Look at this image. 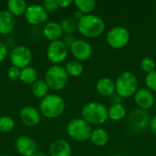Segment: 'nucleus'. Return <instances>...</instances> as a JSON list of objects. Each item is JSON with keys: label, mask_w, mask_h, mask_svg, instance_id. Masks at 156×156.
<instances>
[{"label": "nucleus", "mask_w": 156, "mask_h": 156, "mask_svg": "<svg viewBox=\"0 0 156 156\" xmlns=\"http://www.w3.org/2000/svg\"><path fill=\"white\" fill-rule=\"evenodd\" d=\"M15 121L12 117L8 115H4L0 117V132L3 133H11L15 128Z\"/></svg>", "instance_id": "cd10ccee"}, {"label": "nucleus", "mask_w": 156, "mask_h": 156, "mask_svg": "<svg viewBox=\"0 0 156 156\" xmlns=\"http://www.w3.org/2000/svg\"><path fill=\"white\" fill-rule=\"evenodd\" d=\"M45 81L50 90L59 91L67 86L69 82V75L64 67L53 65L47 69L45 73Z\"/></svg>", "instance_id": "39448f33"}, {"label": "nucleus", "mask_w": 156, "mask_h": 156, "mask_svg": "<svg viewBox=\"0 0 156 156\" xmlns=\"http://www.w3.org/2000/svg\"><path fill=\"white\" fill-rule=\"evenodd\" d=\"M32 156H48L46 153H43V152H37L36 154H34Z\"/></svg>", "instance_id": "58836bf2"}, {"label": "nucleus", "mask_w": 156, "mask_h": 156, "mask_svg": "<svg viewBox=\"0 0 156 156\" xmlns=\"http://www.w3.org/2000/svg\"><path fill=\"white\" fill-rule=\"evenodd\" d=\"M74 5L84 15H90L94 11L97 2L94 0H76L74 1Z\"/></svg>", "instance_id": "a878e982"}, {"label": "nucleus", "mask_w": 156, "mask_h": 156, "mask_svg": "<svg viewBox=\"0 0 156 156\" xmlns=\"http://www.w3.org/2000/svg\"><path fill=\"white\" fill-rule=\"evenodd\" d=\"M37 80V72L35 68L28 66L21 69L20 80L25 84H33Z\"/></svg>", "instance_id": "393cba45"}, {"label": "nucleus", "mask_w": 156, "mask_h": 156, "mask_svg": "<svg viewBox=\"0 0 156 156\" xmlns=\"http://www.w3.org/2000/svg\"><path fill=\"white\" fill-rule=\"evenodd\" d=\"M96 90L102 97L110 98L116 93L115 82L108 77H102L96 82Z\"/></svg>", "instance_id": "a211bd4d"}, {"label": "nucleus", "mask_w": 156, "mask_h": 156, "mask_svg": "<svg viewBox=\"0 0 156 156\" xmlns=\"http://www.w3.org/2000/svg\"><path fill=\"white\" fill-rule=\"evenodd\" d=\"M41 5L45 8V10L48 13L55 12L59 8L57 0H45L41 3Z\"/></svg>", "instance_id": "7c9ffc66"}, {"label": "nucleus", "mask_w": 156, "mask_h": 156, "mask_svg": "<svg viewBox=\"0 0 156 156\" xmlns=\"http://www.w3.org/2000/svg\"><path fill=\"white\" fill-rule=\"evenodd\" d=\"M57 2H58V7H61V8H67L74 3L71 0H57Z\"/></svg>", "instance_id": "c9c22d12"}, {"label": "nucleus", "mask_w": 156, "mask_h": 156, "mask_svg": "<svg viewBox=\"0 0 156 156\" xmlns=\"http://www.w3.org/2000/svg\"><path fill=\"white\" fill-rule=\"evenodd\" d=\"M92 127L82 118H76L69 122L67 125L68 135L75 141L85 142L90 140Z\"/></svg>", "instance_id": "423d86ee"}, {"label": "nucleus", "mask_w": 156, "mask_h": 156, "mask_svg": "<svg viewBox=\"0 0 156 156\" xmlns=\"http://www.w3.org/2000/svg\"><path fill=\"white\" fill-rule=\"evenodd\" d=\"M32 58L33 55L30 48L23 45L15 47L10 53V61L12 66H15L20 69L28 67L32 61Z\"/></svg>", "instance_id": "1a4fd4ad"}, {"label": "nucleus", "mask_w": 156, "mask_h": 156, "mask_svg": "<svg viewBox=\"0 0 156 156\" xmlns=\"http://www.w3.org/2000/svg\"><path fill=\"white\" fill-rule=\"evenodd\" d=\"M7 56V47L5 43L0 41V63L3 62Z\"/></svg>", "instance_id": "473e14b6"}, {"label": "nucleus", "mask_w": 156, "mask_h": 156, "mask_svg": "<svg viewBox=\"0 0 156 156\" xmlns=\"http://www.w3.org/2000/svg\"><path fill=\"white\" fill-rule=\"evenodd\" d=\"M26 21L32 26H39L46 24L48 19V13L41 5H28L24 15Z\"/></svg>", "instance_id": "9b49d317"}, {"label": "nucleus", "mask_w": 156, "mask_h": 156, "mask_svg": "<svg viewBox=\"0 0 156 156\" xmlns=\"http://www.w3.org/2000/svg\"><path fill=\"white\" fill-rule=\"evenodd\" d=\"M69 48L65 45L63 40H57L50 42L47 48V57L54 65H59L67 58L69 55Z\"/></svg>", "instance_id": "9d476101"}, {"label": "nucleus", "mask_w": 156, "mask_h": 156, "mask_svg": "<svg viewBox=\"0 0 156 156\" xmlns=\"http://www.w3.org/2000/svg\"><path fill=\"white\" fill-rule=\"evenodd\" d=\"M16 27V17L7 10L0 11V34L8 35Z\"/></svg>", "instance_id": "6ab92c4d"}, {"label": "nucleus", "mask_w": 156, "mask_h": 156, "mask_svg": "<svg viewBox=\"0 0 156 156\" xmlns=\"http://www.w3.org/2000/svg\"><path fill=\"white\" fill-rule=\"evenodd\" d=\"M20 74H21V69L15 66H11L7 70V78L11 81H16L20 80Z\"/></svg>", "instance_id": "2f4dec72"}, {"label": "nucleus", "mask_w": 156, "mask_h": 156, "mask_svg": "<svg viewBox=\"0 0 156 156\" xmlns=\"http://www.w3.org/2000/svg\"><path fill=\"white\" fill-rule=\"evenodd\" d=\"M43 35L48 40H49L50 42H53V41L60 40L63 35V30L58 22L49 21L44 25Z\"/></svg>", "instance_id": "f3484780"}, {"label": "nucleus", "mask_w": 156, "mask_h": 156, "mask_svg": "<svg viewBox=\"0 0 156 156\" xmlns=\"http://www.w3.org/2000/svg\"><path fill=\"white\" fill-rule=\"evenodd\" d=\"M114 156H123V155H121V154H117V155H114Z\"/></svg>", "instance_id": "a19ab883"}, {"label": "nucleus", "mask_w": 156, "mask_h": 156, "mask_svg": "<svg viewBox=\"0 0 156 156\" xmlns=\"http://www.w3.org/2000/svg\"><path fill=\"white\" fill-rule=\"evenodd\" d=\"M110 101H111L112 105H114V104H121L122 101V98L120 97L117 93H114L112 96L110 97Z\"/></svg>", "instance_id": "f704fd0d"}, {"label": "nucleus", "mask_w": 156, "mask_h": 156, "mask_svg": "<svg viewBox=\"0 0 156 156\" xmlns=\"http://www.w3.org/2000/svg\"><path fill=\"white\" fill-rule=\"evenodd\" d=\"M140 67L142 69L143 71H144L145 73H150L154 70H155L156 68V63L155 61L150 58V57H145L141 60V64Z\"/></svg>", "instance_id": "c85d7f7f"}, {"label": "nucleus", "mask_w": 156, "mask_h": 156, "mask_svg": "<svg viewBox=\"0 0 156 156\" xmlns=\"http://www.w3.org/2000/svg\"><path fill=\"white\" fill-rule=\"evenodd\" d=\"M48 86L45 80L37 79L32 85H31V91L35 98L42 100L48 94Z\"/></svg>", "instance_id": "4be33fe9"}, {"label": "nucleus", "mask_w": 156, "mask_h": 156, "mask_svg": "<svg viewBox=\"0 0 156 156\" xmlns=\"http://www.w3.org/2000/svg\"><path fill=\"white\" fill-rule=\"evenodd\" d=\"M109 139H110L109 133L103 128H97V129L92 130V133L90 138L91 143L94 145L99 146V147L105 146L108 144Z\"/></svg>", "instance_id": "aec40b11"}, {"label": "nucleus", "mask_w": 156, "mask_h": 156, "mask_svg": "<svg viewBox=\"0 0 156 156\" xmlns=\"http://www.w3.org/2000/svg\"><path fill=\"white\" fill-rule=\"evenodd\" d=\"M138 79L132 71H123L115 81L116 93L122 99L134 96L138 90Z\"/></svg>", "instance_id": "20e7f679"}, {"label": "nucleus", "mask_w": 156, "mask_h": 156, "mask_svg": "<svg viewBox=\"0 0 156 156\" xmlns=\"http://www.w3.org/2000/svg\"><path fill=\"white\" fill-rule=\"evenodd\" d=\"M76 40V38L74 37L73 34H67L65 36V37L63 38V42L65 43V45L69 48L71 47V45L74 43V41Z\"/></svg>", "instance_id": "72a5a7b5"}, {"label": "nucleus", "mask_w": 156, "mask_h": 156, "mask_svg": "<svg viewBox=\"0 0 156 156\" xmlns=\"http://www.w3.org/2000/svg\"><path fill=\"white\" fill-rule=\"evenodd\" d=\"M19 118L24 125L27 127H35L40 122L41 113L35 107L26 106L20 110Z\"/></svg>", "instance_id": "4468645a"}, {"label": "nucleus", "mask_w": 156, "mask_h": 156, "mask_svg": "<svg viewBox=\"0 0 156 156\" xmlns=\"http://www.w3.org/2000/svg\"><path fill=\"white\" fill-rule=\"evenodd\" d=\"M69 50L74 58L80 62L90 59L92 55V47L88 41L83 39H76Z\"/></svg>", "instance_id": "f8f14e48"}, {"label": "nucleus", "mask_w": 156, "mask_h": 156, "mask_svg": "<svg viewBox=\"0 0 156 156\" xmlns=\"http://www.w3.org/2000/svg\"><path fill=\"white\" fill-rule=\"evenodd\" d=\"M149 125H150V129H151L152 133L156 136V114L151 119Z\"/></svg>", "instance_id": "e433bc0d"}, {"label": "nucleus", "mask_w": 156, "mask_h": 156, "mask_svg": "<svg viewBox=\"0 0 156 156\" xmlns=\"http://www.w3.org/2000/svg\"><path fill=\"white\" fill-rule=\"evenodd\" d=\"M81 117L90 125H101L107 122L108 109L98 101H90L86 103L81 109Z\"/></svg>", "instance_id": "7ed1b4c3"}, {"label": "nucleus", "mask_w": 156, "mask_h": 156, "mask_svg": "<svg viewBox=\"0 0 156 156\" xmlns=\"http://www.w3.org/2000/svg\"><path fill=\"white\" fill-rule=\"evenodd\" d=\"M72 149L69 142L64 139H57L49 146L50 156H71Z\"/></svg>", "instance_id": "dca6fc26"}, {"label": "nucleus", "mask_w": 156, "mask_h": 156, "mask_svg": "<svg viewBox=\"0 0 156 156\" xmlns=\"http://www.w3.org/2000/svg\"><path fill=\"white\" fill-rule=\"evenodd\" d=\"M59 24L61 26L63 33L65 32L66 34H73L76 29H78V21L73 16L64 17Z\"/></svg>", "instance_id": "bb28decb"}, {"label": "nucleus", "mask_w": 156, "mask_h": 156, "mask_svg": "<svg viewBox=\"0 0 156 156\" xmlns=\"http://www.w3.org/2000/svg\"><path fill=\"white\" fill-rule=\"evenodd\" d=\"M131 35L129 30L122 26H117L109 30L106 36L108 45L115 49L126 47L130 41Z\"/></svg>", "instance_id": "6e6552de"}, {"label": "nucleus", "mask_w": 156, "mask_h": 156, "mask_svg": "<svg viewBox=\"0 0 156 156\" xmlns=\"http://www.w3.org/2000/svg\"><path fill=\"white\" fill-rule=\"evenodd\" d=\"M0 156H10V155H6V154H3V155H0Z\"/></svg>", "instance_id": "ea45409f"}, {"label": "nucleus", "mask_w": 156, "mask_h": 156, "mask_svg": "<svg viewBox=\"0 0 156 156\" xmlns=\"http://www.w3.org/2000/svg\"><path fill=\"white\" fill-rule=\"evenodd\" d=\"M16 152L22 156H32L37 152V143L27 135H20L15 141Z\"/></svg>", "instance_id": "ddd939ff"}, {"label": "nucleus", "mask_w": 156, "mask_h": 156, "mask_svg": "<svg viewBox=\"0 0 156 156\" xmlns=\"http://www.w3.org/2000/svg\"><path fill=\"white\" fill-rule=\"evenodd\" d=\"M85 15L83 14V13H81L80 11H79V10H77L75 13H74V16H73V17L77 20V21H79V20H80L83 16H84Z\"/></svg>", "instance_id": "4c0bfd02"}, {"label": "nucleus", "mask_w": 156, "mask_h": 156, "mask_svg": "<svg viewBox=\"0 0 156 156\" xmlns=\"http://www.w3.org/2000/svg\"><path fill=\"white\" fill-rule=\"evenodd\" d=\"M7 11L15 17L24 16L27 8V4L24 0H8L6 3Z\"/></svg>", "instance_id": "412c9836"}, {"label": "nucleus", "mask_w": 156, "mask_h": 156, "mask_svg": "<svg viewBox=\"0 0 156 156\" xmlns=\"http://www.w3.org/2000/svg\"><path fill=\"white\" fill-rule=\"evenodd\" d=\"M145 85L149 90L156 92V69L146 74L145 76Z\"/></svg>", "instance_id": "c756f323"}, {"label": "nucleus", "mask_w": 156, "mask_h": 156, "mask_svg": "<svg viewBox=\"0 0 156 156\" xmlns=\"http://www.w3.org/2000/svg\"><path fill=\"white\" fill-rule=\"evenodd\" d=\"M106 25L104 20L93 14L85 15L78 21V30L88 38H96L100 37L105 30Z\"/></svg>", "instance_id": "f257e3e1"}, {"label": "nucleus", "mask_w": 156, "mask_h": 156, "mask_svg": "<svg viewBox=\"0 0 156 156\" xmlns=\"http://www.w3.org/2000/svg\"><path fill=\"white\" fill-rule=\"evenodd\" d=\"M126 114H127V111L122 103L112 105L108 109V117L110 120L113 122H119L123 120L126 117Z\"/></svg>", "instance_id": "5701e85b"}, {"label": "nucleus", "mask_w": 156, "mask_h": 156, "mask_svg": "<svg viewBox=\"0 0 156 156\" xmlns=\"http://www.w3.org/2000/svg\"><path fill=\"white\" fill-rule=\"evenodd\" d=\"M150 121V115L147 111L138 108L129 114L127 118V126L131 132L140 133L147 129Z\"/></svg>", "instance_id": "0eeeda50"}, {"label": "nucleus", "mask_w": 156, "mask_h": 156, "mask_svg": "<svg viewBox=\"0 0 156 156\" xmlns=\"http://www.w3.org/2000/svg\"><path fill=\"white\" fill-rule=\"evenodd\" d=\"M64 99L57 94H48L40 101L39 112L48 119H56L61 116L65 111Z\"/></svg>", "instance_id": "f03ea898"}, {"label": "nucleus", "mask_w": 156, "mask_h": 156, "mask_svg": "<svg viewBox=\"0 0 156 156\" xmlns=\"http://www.w3.org/2000/svg\"><path fill=\"white\" fill-rule=\"evenodd\" d=\"M134 101L139 109L147 111L154 105L155 99L151 90L145 88H142L139 89L134 94Z\"/></svg>", "instance_id": "2eb2a0df"}, {"label": "nucleus", "mask_w": 156, "mask_h": 156, "mask_svg": "<svg viewBox=\"0 0 156 156\" xmlns=\"http://www.w3.org/2000/svg\"><path fill=\"white\" fill-rule=\"evenodd\" d=\"M65 70L68 73L69 77H80L84 70L83 65L81 62L78 61V60H70L69 61L66 65H65Z\"/></svg>", "instance_id": "b1692460"}]
</instances>
